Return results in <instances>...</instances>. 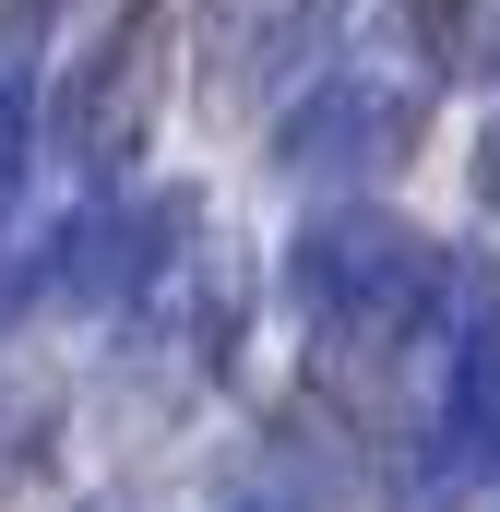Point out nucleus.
<instances>
[{
  "instance_id": "1",
  "label": "nucleus",
  "mask_w": 500,
  "mask_h": 512,
  "mask_svg": "<svg viewBox=\"0 0 500 512\" xmlns=\"http://www.w3.org/2000/svg\"><path fill=\"white\" fill-rule=\"evenodd\" d=\"M453 262H465L453 239L405 227L393 203L334 191L286 239V310H298V334H310V358L334 382H381L393 393L417 370V346L441 334V310H453Z\"/></svg>"
},
{
  "instance_id": "2",
  "label": "nucleus",
  "mask_w": 500,
  "mask_h": 512,
  "mask_svg": "<svg viewBox=\"0 0 500 512\" xmlns=\"http://www.w3.org/2000/svg\"><path fill=\"white\" fill-rule=\"evenodd\" d=\"M393 393H405V429H393L405 512H465L500 477V262L489 251L453 262V310Z\"/></svg>"
},
{
  "instance_id": "3",
  "label": "nucleus",
  "mask_w": 500,
  "mask_h": 512,
  "mask_svg": "<svg viewBox=\"0 0 500 512\" xmlns=\"http://www.w3.org/2000/svg\"><path fill=\"white\" fill-rule=\"evenodd\" d=\"M417 120H429V84H417V72H393L370 48H334V60L286 96L274 167H286V179H322V191H358L393 155H417Z\"/></svg>"
},
{
  "instance_id": "4",
  "label": "nucleus",
  "mask_w": 500,
  "mask_h": 512,
  "mask_svg": "<svg viewBox=\"0 0 500 512\" xmlns=\"http://www.w3.org/2000/svg\"><path fill=\"white\" fill-rule=\"evenodd\" d=\"M167 96V0H108L72 48V84H60V155L84 191H120L143 131Z\"/></svg>"
},
{
  "instance_id": "5",
  "label": "nucleus",
  "mask_w": 500,
  "mask_h": 512,
  "mask_svg": "<svg viewBox=\"0 0 500 512\" xmlns=\"http://www.w3.org/2000/svg\"><path fill=\"white\" fill-rule=\"evenodd\" d=\"M477 12H489V0H405V24H417V60H441V72H453V60L477 48Z\"/></svg>"
},
{
  "instance_id": "6",
  "label": "nucleus",
  "mask_w": 500,
  "mask_h": 512,
  "mask_svg": "<svg viewBox=\"0 0 500 512\" xmlns=\"http://www.w3.org/2000/svg\"><path fill=\"white\" fill-rule=\"evenodd\" d=\"M239 512H274V501H239Z\"/></svg>"
}]
</instances>
